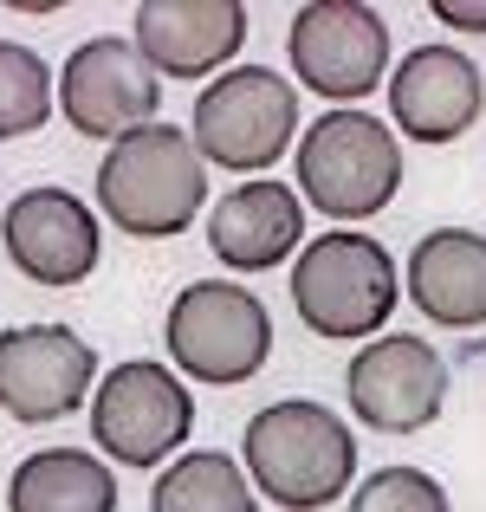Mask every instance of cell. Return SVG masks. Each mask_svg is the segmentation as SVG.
I'll use <instances>...</instances> for the list:
<instances>
[{"mask_svg":"<svg viewBox=\"0 0 486 512\" xmlns=\"http://www.w3.org/2000/svg\"><path fill=\"white\" fill-rule=\"evenodd\" d=\"M208 201V169L188 130L175 124H143L137 137L111 143L98 163V208L117 221L130 240H169Z\"/></svg>","mask_w":486,"mask_h":512,"instance_id":"6da1fadb","label":"cell"},{"mask_svg":"<svg viewBox=\"0 0 486 512\" xmlns=\"http://www.w3.org/2000/svg\"><path fill=\"white\" fill-rule=\"evenodd\" d=\"M247 474L286 512H318L357 480V441L318 402H273L247 422Z\"/></svg>","mask_w":486,"mask_h":512,"instance_id":"7a4b0ae2","label":"cell"},{"mask_svg":"<svg viewBox=\"0 0 486 512\" xmlns=\"http://www.w3.org/2000/svg\"><path fill=\"white\" fill-rule=\"evenodd\" d=\"M292 305L318 338H370L396 312V260L376 234H318L292 266Z\"/></svg>","mask_w":486,"mask_h":512,"instance_id":"3957f363","label":"cell"},{"mask_svg":"<svg viewBox=\"0 0 486 512\" xmlns=\"http://www.w3.org/2000/svg\"><path fill=\"white\" fill-rule=\"evenodd\" d=\"M169 363L195 383H253L273 357V318L253 299L247 286H221V279H201V286H182L169 305Z\"/></svg>","mask_w":486,"mask_h":512,"instance_id":"277c9868","label":"cell"},{"mask_svg":"<svg viewBox=\"0 0 486 512\" xmlns=\"http://www.w3.org/2000/svg\"><path fill=\"white\" fill-rule=\"evenodd\" d=\"M299 130V91L266 65H234L195 98V150L201 163H221L234 175H260L286 156Z\"/></svg>","mask_w":486,"mask_h":512,"instance_id":"5b68a950","label":"cell"},{"mask_svg":"<svg viewBox=\"0 0 486 512\" xmlns=\"http://www.w3.org/2000/svg\"><path fill=\"white\" fill-rule=\"evenodd\" d=\"M402 182V150L396 130H383L363 111H331L305 130L299 143V188L318 214L331 221H363V214L389 208Z\"/></svg>","mask_w":486,"mask_h":512,"instance_id":"8992f818","label":"cell"},{"mask_svg":"<svg viewBox=\"0 0 486 512\" xmlns=\"http://www.w3.org/2000/svg\"><path fill=\"white\" fill-rule=\"evenodd\" d=\"M195 428V396L156 357H130L91 396V441L117 467H162Z\"/></svg>","mask_w":486,"mask_h":512,"instance_id":"52a82bcc","label":"cell"},{"mask_svg":"<svg viewBox=\"0 0 486 512\" xmlns=\"http://www.w3.org/2000/svg\"><path fill=\"white\" fill-rule=\"evenodd\" d=\"M286 52L299 85H312L318 98L357 104L389 72V20L376 7H357V0H312L292 20Z\"/></svg>","mask_w":486,"mask_h":512,"instance_id":"ba28073f","label":"cell"},{"mask_svg":"<svg viewBox=\"0 0 486 512\" xmlns=\"http://www.w3.org/2000/svg\"><path fill=\"white\" fill-rule=\"evenodd\" d=\"M156 104H162V78L130 39H85L59 72V111L78 137L124 143L143 124H156Z\"/></svg>","mask_w":486,"mask_h":512,"instance_id":"9c48e42d","label":"cell"},{"mask_svg":"<svg viewBox=\"0 0 486 512\" xmlns=\"http://www.w3.org/2000/svg\"><path fill=\"white\" fill-rule=\"evenodd\" d=\"M350 409L376 435H422L448 402V363L428 338H376L350 357Z\"/></svg>","mask_w":486,"mask_h":512,"instance_id":"30bf717a","label":"cell"},{"mask_svg":"<svg viewBox=\"0 0 486 512\" xmlns=\"http://www.w3.org/2000/svg\"><path fill=\"white\" fill-rule=\"evenodd\" d=\"M98 357L65 325H20L0 338V415L26 428H46L85 402Z\"/></svg>","mask_w":486,"mask_h":512,"instance_id":"8fae6325","label":"cell"},{"mask_svg":"<svg viewBox=\"0 0 486 512\" xmlns=\"http://www.w3.org/2000/svg\"><path fill=\"white\" fill-rule=\"evenodd\" d=\"M0 234H7V260L33 286H78L98 266V214L72 188H26V195H13Z\"/></svg>","mask_w":486,"mask_h":512,"instance_id":"7c38bea8","label":"cell"},{"mask_svg":"<svg viewBox=\"0 0 486 512\" xmlns=\"http://www.w3.org/2000/svg\"><path fill=\"white\" fill-rule=\"evenodd\" d=\"M247 39L240 0H143L137 7V52L156 78H214Z\"/></svg>","mask_w":486,"mask_h":512,"instance_id":"4fadbf2b","label":"cell"},{"mask_svg":"<svg viewBox=\"0 0 486 512\" xmlns=\"http://www.w3.org/2000/svg\"><path fill=\"white\" fill-rule=\"evenodd\" d=\"M480 104H486V85H480V65L454 46H422L396 65L389 78V117L396 130H409L415 143H454L480 124Z\"/></svg>","mask_w":486,"mask_h":512,"instance_id":"5bb4252c","label":"cell"},{"mask_svg":"<svg viewBox=\"0 0 486 512\" xmlns=\"http://www.w3.org/2000/svg\"><path fill=\"white\" fill-rule=\"evenodd\" d=\"M305 234V208L286 182H240L214 201L208 214V247L234 273H266L279 266Z\"/></svg>","mask_w":486,"mask_h":512,"instance_id":"9a60e30c","label":"cell"},{"mask_svg":"<svg viewBox=\"0 0 486 512\" xmlns=\"http://www.w3.org/2000/svg\"><path fill=\"white\" fill-rule=\"evenodd\" d=\"M409 299L441 331H480L486 325V234H467V227L422 234V247L409 253Z\"/></svg>","mask_w":486,"mask_h":512,"instance_id":"2e32d148","label":"cell"},{"mask_svg":"<svg viewBox=\"0 0 486 512\" xmlns=\"http://www.w3.org/2000/svg\"><path fill=\"white\" fill-rule=\"evenodd\" d=\"M7 512H117V480L98 454L39 448L13 467Z\"/></svg>","mask_w":486,"mask_h":512,"instance_id":"e0dca14e","label":"cell"},{"mask_svg":"<svg viewBox=\"0 0 486 512\" xmlns=\"http://www.w3.org/2000/svg\"><path fill=\"white\" fill-rule=\"evenodd\" d=\"M150 512H260V487L227 454L195 448L150 487Z\"/></svg>","mask_w":486,"mask_h":512,"instance_id":"ac0fdd59","label":"cell"},{"mask_svg":"<svg viewBox=\"0 0 486 512\" xmlns=\"http://www.w3.org/2000/svg\"><path fill=\"white\" fill-rule=\"evenodd\" d=\"M52 72L33 46H13L0 39V143L7 137H33L39 124L52 117Z\"/></svg>","mask_w":486,"mask_h":512,"instance_id":"d6986e66","label":"cell"},{"mask_svg":"<svg viewBox=\"0 0 486 512\" xmlns=\"http://www.w3.org/2000/svg\"><path fill=\"white\" fill-rule=\"evenodd\" d=\"M350 512H454V506H448V487L422 467H376L350 493Z\"/></svg>","mask_w":486,"mask_h":512,"instance_id":"ffe728a7","label":"cell"},{"mask_svg":"<svg viewBox=\"0 0 486 512\" xmlns=\"http://www.w3.org/2000/svg\"><path fill=\"white\" fill-rule=\"evenodd\" d=\"M435 13L461 33H486V0H435Z\"/></svg>","mask_w":486,"mask_h":512,"instance_id":"44dd1931","label":"cell"}]
</instances>
